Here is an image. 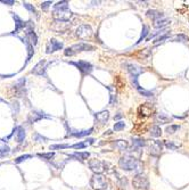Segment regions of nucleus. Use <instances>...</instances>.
Returning a JSON list of instances; mask_svg holds the SVG:
<instances>
[{
    "instance_id": "1",
    "label": "nucleus",
    "mask_w": 189,
    "mask_h": 190,
    "mask_svg": "<svg viewBox=\"0 0 189 190\" xmlns=\"http://www.w3.org/2000/svg\"><path fill=\"white\" fill-rule=\"evenodd\" d=\"M118 165L120 168L124 170V171H128V172H136L137 174H140L144 165L141 164V162L139 161L138 158L131 156V155H124L120 158L118 162Z\"/></svg>"
},
{
    "instance_id": "2",
    "label": "nucleus",
    "mask_w": 189,
    "mask_h": 190,
    "mask_svg": "<svg viewBox=\"0 0 189 190\" xmlns=\"http://www.w3.org/2000/svg\"><path fill=\"white\" fill-rule=\"evenodd\" d=\"M96 48L94 46L90 44H84V42H80V44H73L71 47L66 48L65 51H64V55L65 56H74L79 52H82V51H94Z\"/></svg>"
},
{
    "instance_id": "3",
    "label": "nucleus",
    "mask_w": 189,
    "mask_h": 190,
    "mask_svg": "<svg viewBox=\"0 0 189 190\" xmlns=\"http://www.w3.org/2000/svg\"><path fill=\"white\" fill-rule=\"evenodd\" d=\"M90 186L94 190H106L109 188V181L102 174H94L90 179Z\"/></svg>"
},
{
    "instance_id": "4",
    "label": "nucleus",
    "mask_w": 189,
    "mask_h": 190,
    "mask_svg": "<svg viewBox=\"0 0 189 190\" xmlns=\"http://www.w3.org/2000/svg\"><path fill=\"white\" fill-rule=\"evenodd\" d=\"M132 186L136 190H149V181L142 173L136 174L132 180Z\"/></svg>"
},
{
    "instance_id": "5",
    "label": "nucleus",
    "mask_w": 189,
    "mask_h": 190,
    "mask_svg": "<svg viewBox=\"0 0 189 190\" xmlns=\"http://www.w3.org/2000/svg\"><path fill=\"white\" fill-rule=\"evenodd\" d=\"M107 165H108L107 163L100 161V160H97V158L90 160L88 162V166L94 174H102L104 171L107 170Z\"/></svg>"
},
{
    "instance_id": "6",
    "label": "nucleus",
    "mask_w": 189,
    "mask_h": 190,
    "mask_svg": "<svg viewBox=\"0 0 189 190\" xmlns=\"http://www.w3.org/2000/svg\"><path fill=\"white\" fill-rule=\"evenodd\" d=\"M71 65H74L75 67L79 68V71L81 72L82 75H87L90 74L94 70V66L91 65L90 63H88L86 60H79V62H70Z\"/></svg>"
},
{
    "instance_id": "7",
    "label": "nucleus",
    "mask_w": 189,
    "mask_h": 190,
    "mask_svg": "<svg viewBox=\"0 0 189 190\" xmlns=\"http://www.w3.org/2000/svg\"><path fill=\"white\" fill-rule=\"evenodd\" d=\"M92 33H94V31L91 29V26H90V25H87V24L80 25V26L76 29V31H75L76 37L80 38V39H88V38H90L92 36Z\"/></svg>"
},
{
    "instance_id": "8",
    "label": "nucleus",
    "mask_w": 189,
    "mask_h": 190,
    "mask_svg": "<svg viewBox=\"0 0 189 190\" xmlns=\"http://www.w3.org/2000/svg\"><path fill=\"white\" fill-rule=\"evenodd\" d=\"M148 150H149V154L152 156H155V157L160 156L162 152H163V142L160 141V140H154L149 144Z\"/></svg>"
},
{
    "instance_id": "9",
    "label": "nucleus",
    "mask_w": 189,
    "mask_h": 190,
    "mask_svg": "<svg viewBox=\"0 0 189 190\" xmlns=\"http://www.w3.org/2000/svg\"><path fill=\"white\" fill-rule=\"evenodd\" d=\"M72 12L68 9H63V10H54L52 16L56 18V21H63V22H68L70 18L72 17Z\"/></svg>"
},
{
    "instance_id": "10",
    "label": "nucleus",
    "mask_w": 189,
    "mask_h": 190,
    "mask_svg": "<svg viewBox=\"0 0 189 190\" xmlns=\"http://www.w3.org/2000/svg\"><path fill=\"white\" fill-rule=\"evenodd\" d=\"M60 49H63V44L60 41H57L56 39H51V40H49V42L47 44L46 52L47 54H52V52L60 50Z\"/></svg>"
},
{
    "instance_id": "11",
    "label": "nucleus",
    "mask_w": 189,
    "mask_h": 190,
    "mask_svg": "<svg viewBox=\"0 0 189 190\" xmlns=\"http://www.w3.org/2000/svg\"><path fill=\"white\" fill-rule=\"evenodd\" d=\"M153 113V105L152 104H144L138 108L139 117H147L150 116Z\"/></svg>"
},
{
    "instance_id": "12",
    "label": "nucleus",
    "mask_w": 189,
    "mask_h": 190,
    "mask_svg": "<svg viewBox=\"0 0 189 190\" xmlns=\"http://www.w3.org/2000/svg\"><path fill=\"white\" fill-rule=\"evenodd\" d=\"M46 68H47V62H46L44 59H42V60H40V62L34 66V68L32 70V74L42 76V75L46 74Z\"/></svg>"
},
{
    "instance_id": "13",
    "label": "nucleus",
    "mask_w": 189,
    "mask_h": 190,
    "mask_svg": "<svg viewBox=\"0 0 189 190\" xmlns=\"http://www.w3.org/2000/svg\"><path fill=\"white\" fill-rule=\"evenodd\" d=\"M125 66H126V70H128V72L130 74V76H136V78H138V75H140L141 73L145 72L144 68H141L140 66L136 65V64H126Z\"/></svg>"
},
{
    "instance_id": "14",
    "label": "nucleus",
    "mask_w": 189,
    "mask_h": 190,
    "mask_svg": "<svg viewBox=\"0 0 189 190\" xmlns=\"http://www.w3.org/2000/svg\"><path fill=\"white\" fill-rule=\"evenodd\" d=\"M94 118L97 120L98 123H100L102 125L106 124V122L109 120V112L108 110H102L94 114Z\"/></svg>"
},
{
    "instance_id": "15",
    "label": "nucleus",
    "mask_w": 189,
    "mask_h": 190,
    "mask_svg": "<svg viewBox=\"0 0 189 190\" xmlns=\"http://www.w3.org/2000/svg\"><path fill=\"white\" fill-rule=\"evenodd\" d=\"M13 16V18H14L15 21V31L13 32V34H16V33H18V31L22 29H25L26 26H28V23L23 22L22 20L20 18V16L16 14H12Z\"/></svg>"
},
{
    "instance_id": "16",
    "label": "nucleus",
    "mask_w": 189,
    "mask_h": 190,
    "mask_svg": "<svg viewBox=\"0 0 189 190\" xmlns=\"http://www.w3.org/2000/svg\"><path fill=\"white\" fill-rule=\"evenodd\" d=\"M68 28H70V24L67 22H63V21H55L52 25V30L56 31L57 33H63Z\"/></svg>"
},
{
    "instance_id": "17",
    "label": "nucleus",
    "mask_w": 189,
    "mask_h": 190,
    "mask_svg": "<svg viewBox=\"0 0 189 190\" xmlns=\"http://www.w3.org/2000/svg\"><path fill=\"white\" fill-rule=\"evenodd\" d=\"M94 131V129H89V130H83V131H73V130H68L67 137H74V138H83L87 137L89 134H91Z\"/></svg>"
},
{
    "instance_id": "18",
    "label": "nucleus",
    "mask_w": 189,
    "mask_h": 190,
    "mask_svg": "<svg viewBox=\"0 0 189 190\" xmlns=\"http://www.w3.org/2000/svg\"><path fill=\"white\" fill-rule=\"evenodd\" d=\"M112 147L118 149L120 152H125L129 150V142L125 140H115L112 142Z\"/></svg>"
},
{
    "instance_id": "19",
    "label": "nucleus",
    "mask_w": 189,
    "mask_h": 190,
    "mask_svg": "<svg viewBox=\"0 0 189 190\" xmlns=\"http://www.w3.org/2000/svg\"><path fill=\"white\" fill-rule=\"evenodd\" d=\"M44 117H49L47 116V115H44L42 112H38V110H34V112H32L31 114L29 115V122L32 124V123H36L38 121H40V120H42Z\"/></svg>"
},
{
    "instance_id": "20",
    "label": "nucleus",
    "mask_w": 189,
    "mask_h": 190,
    "mask_svg": "<svg viewBox=\"0 0 189 190\" xmlns=\"http://www.w3.org/2000/svg\"><path fill=\"white\" fill-rule=\"evenodd\" d=\"M146 15H147V17H148V18H152L154 22H155V21H158V20H162V18H164L163 13H161V12L156 10V9H149V10L146 13Z\"/></svg>"
},
{
    "instance_id": "21",
    "label": "nucleus",
    "mask_w": 189,
    "mask_h": 190,
    "mask_svg": "<svg viewBox=\"0 0 189 190\" xmlns=\"http://www.w3.org/2000/svg\"><path fill=\"white\" fill-rule=\"evenodd\" d=\"M155 121H156L157 123H160V124H167V123H170L172 120H171V117L169 116L167 114H165V113H158V114L155 116Z\"/></svg>"
},
{
    "instance_id": "22",
    "label": "nucleus",
    "mask_w": 189,
    "mask_h": 190,
    "mask_svg": "<svg viewBox=\"0 0 189 190\" xmlns=\"http://www.w3.org/2000/svg\"><path fill=\"white\" fill-rule=\"evenodd\" d=\"M89 156H90V154L88 153V152H83V153H82V152H75V153L72 154V155H68V157L75 158V160H80V161L88 160Z\"/></svg>"
},
{
    "instance_id": "23",
    "label": "nucleus",
    "mask_w": 189,
    "mask_h": 190,
    "mask_svg": "<svg viewBox=\"0 0 189 190\" xmlns=\"http://www.w3.org/2000/svg\"><path fill=\"white\" fill-rule=\"evenodd\" d=\"M94 142V139L92 138H89L88 140L83 141V142H78V144H74V145H71V148H75V149H83L88 147L89 145H92Z\"/></svg>"
},
{
    "instance_id": "24",
    "label": "nucleus",
    "mask_w": 189,
    "mask_h": 190,
    "mask_svg": "<svg viewBox=\"0 0 189 190\" xmlns=\"http://www.w3.org/2000/svg\"><path fill=\"white\" fill-rule=\"evenodd\" d=\"M171 23V21L169 20V18H162V20H158V21H155L153 24V26L155 28V29H158V30H162L164 29L166 25H169Z\"/></svg>"
},
{
    "instance_id": "25",
    "label": "nucleus",
    "mask_w": 189,
    "mask_h": 190,
    "mask_svg": "<svg viewBox=\"0 0 189 190\" xmlns=\"http://www.w3.org/2000/svg\"><path fill=\"white\" fill-rule=\"evenodd\" d=\"M25 136H26L25 130L23 129L22 126H17V131H16V140H17V142H18V144H22L23 141H24Z\"/></svg>"
},
{
    "instance_id": "26",
    "label": "nucleus",
    "mask_w": 189,
    "mask_h": 190,
    "mask_svg": "<svg viewBox=\"0 0 189 190\" xmlns=\"http://www.w3.org/2000/svg\"><path fill=\"white\" fill-rule=\"evenodd\" d=\"M132 145H133V147H137V148H142L147 144H146V140L144 138L134 137V138H132Z\"/></svg>"
},
{
    "instance_id": "27",
    "label": "nucleus",
    "mask_w": 189,
    "mask_h": 190,
    "mask_svg": "<svg viewBox=\"0 0 189 190\" xmlns=\"http://www.w3.org/2000/svg\"><path fill=\"white\" fill-rule=\"evenodd\" d=\"M22 41L26 44V49H28V57H26V63H25V65H26L30 62V59L32 58V56L34 55V50H33V44H31L28 41H24V40H22Z\"/></svg>"
},
{
    "instance_id": "28",
    "label": "nucleus",
    "mask_w": 189,
    "mask_h": 190,
    "mask_svg": "<svg viewBox=\"0 0 189 190\" xmlns=\"http://www.w3.org/2000/svg\"><path fill=\"white\" fill-rule=\"evenodd\" d=\"M149 133L154 138H158V137L162 136V130H161V128L158 125H153L150 128V130H149Z\"/></svg>"
},
{
    "instance_id": "29",
    "label": "nucleus",
    "mask_w": 189,
    "mask_h": 190,
    "mask_svg": "<svg viewBox=\"0 0 189 190\" xmlns=\"http://www.w3.org/2000/svg\"><path fill=\"white\" fill-rule=\"evenodd\" d=\"M25 79L23 78V79H20V80L17 81L16 83L14 84V88H15V90H17L18 91V94L20 95H22L23 94V90H24V84H25Z\"/></svg>"
},
{
    "instance_id": "30",
    "label": "nucleus",
    "mask_w": 189,
    "mask_h": 190,
    "mask_svg": "<svg viewBox=\"0 0 189 190\" xmlns=\"http://www.w3.org/2000/svg\"><path fill=\"white\" fill-rule=\"evenodd\" d=\"M170 40H172V41H177V42H187L189 41V38L187 36H185V34H177V36H173V37H170L169 39V41Z\"/></svg>"
},
{
    "instance_id": "31",
    "label": "nucleus",
    "mask_w": 189,
    "mask_h": 190,
    "mask_svg": "<svg viewBox=\"0 0 189 190\" xmlns=\"http://www.w3.org/2000/svg\"><path fill=\"white\" fill-rule=\"evenodd\" d=\"M63 9H68V1L63 0V1H58L56 5H54V10H63Z\"/></svg>"
},
{
    "instance_id": "32",
    "label": "nucleus",
    "mask_w": 189,
    "mask_h": 190,
    "mask_svg": "<svg viewBox=\"0 0 189 190\" xmlns=\"http://www.w3.org/2000/svg\"><path fill=\"white\" fill-rule=\"evenodd\" d=\"M149 36V28L147 26V25H144V28H142V33H141V37L139 39V41L137 44H140V42H142V40H145L147 39V37Z\"/></svg>"
},
{
    "instance_id": "33",
    "label": "nucleus",
    "mask_w": 189,
    "mask_h": 190,
    "mask_svg": "<svg viewBox=\"0 0 189 190\" xmlns=\"http://www.w3.org/2000/svg\"><path fill=\"white\" fill-rule=\"evenodd\" d=\"M150 55H152V52H150V50L148 48H145V49H142V50H140L138 52L139 57H141V58L144 59H148L150 57Z\"/></svg>"
},
{
    "instance_id": "34",
    "label": "nucleus",
    "mask_w": 189,
    "mask_h": 190,
    "mask_svg": "<svg viewBox=\"0 0 189 190\" xmlns=\"http://www.w3.org/2000/svg\"><path fill=\"white\" fill-rule=\"evenodd\" d=\"M10 153V148L6 145H2V146H0V158L1 157H5L6 155Z\"/></svg>"
},
{
    "instance_id": "35",
    "label": "nucleus",
    "mask_w": 189,
    "mask_h": 190,
    "mask_svg": "<svg viewBox=\"0 0 189 190\" xmlns=\"http://www.w3.org/2000/svg\"><path fill=\"white\" fill-rule=\"evenodd\" d=\"M170 39V33L167 32V33H165V34H163V36H161L160 38H157L155 41H154V44H161V42H163L164 40H169Z\"/></svg>"
},
{
    "instance_id": "36",
    "label": "nucleus",
    "mask_w": 189,
    "mask_h": 190,
    "mask_svg": "<svg viewBox=\"0 0 189 190\" xmlns=\"http://www.w3.org/2000/svg\"><path fill=\"white\" fill-rule=\"evenodd\" d=\"M65 148H71L70 144H63V145H52L50 146V150H55V149H65Z\"/></svg>"
},
{
    "instance_id": "37",
    "label": "nucleus",
    "mask_w": 189,
    "mask_h": 190,
    "mask_svg": "<svg viewBox=\"0 0 189 190\" xmlns=\"http://www.w3.org/2000/svg\"><path fill=\"white\" fill-rule=\"evenodd\" d=\"M118 186L121 187V190H128V180H126L125 178L120 179V181H118Z\"/></svg>"
},
{
    "instance_id": "38",
    "label": "nucleus",
    "mask_w": 189,
    "mask_h": 190,
    "mask_svg": "<svg viewBox=\"0 0 189 190\" xmlns=\"http://www.w3.org/2000/svg\"><path fill=\"white\" fill-rule=\"evenodd\" d=\"M31 157H32V156H31V155H29V154H26V155H22V156L17 157V158L15 160V164H20V163L24 162L25 160H29V158H31Z\"/></svg>"
},
{
    "instance_id": "39",
    "label": "nucleus",
    "mask_w": 189,
    "mask_h": 190,
    "mask_svg": "<svg viewBox=\"0 0 189 190\" xmlns=\"http://www.w3.org/2000/svg\"><path fill=\"white\" fill-rule=\"evenodd\" d=\"M179 129H180L179 125H170V126L166 128V132L169 134H173V133H175V131H178Z\"/></svg>"
},
{
    "instance_id": "40",
    "label": "nucleus",
    "mask_w": 189,
    "mask_h": 190,
    "mask_svg": "<svg viewBox=\"0 0 189 190\" xmlns=\"http://www.w3.org/2000/svg\"><path fill=\"white\" fill-rule=\"evenodd\" d=\"M138 92L140 94V95L145 96V97H153V96H154L153 91H147V90H145V89H141V88L138 89Z\"/></svg>"
},
{
    "instance_id": "41",
    "label": "nucleus",
    "mask_w": 189,
    "mask_h": 190,
    "mask_svg": "<svg viewBox=\"0 0 189 190\" xmlns=\"http://www.w3.org/2000/svg\"><path fill=\"white\" fill-rule=\"evenodd\" d=\"M124 128H125V123L123 121H120V122L115 123V125H114V131H121V130H123Z\"/></svg>"
},
{
    "instance_id": "42",
    "label": "nucleus",
    "mask_w": 189,
    "mask_h": 190,
    "mask_svg": "<svg viewBox=\"0 0 189 190\" xmlns=\"http://www.w3.org/2000/svg\"><path fill=\"white\" fill-rule=\"evenodd\" d=\"M23 6L26 8L29 12H31V13H33V14H36V8L33 7L31 4H29V2H23Z\"/></svg>"
},
{
    "instance_id": "43",
    "label": "nucleus",
    "mask_w": 189,
    "mask_h": 190,
    "mask_svg": "<svg viewBox=\"0 0 189 190\" xmlns=\"http://www.w3.org/2000/svg\"><path fill=\"white\" fill-rule=\"evenodd\" d=\"M12 108H13V113L14 114H18V112H20V104L18 102H14L12 104Z\"/></svg>"
},
{
    "instance_id": "44",
    "label": "nucleus",
    "mask_w": 189,
    "mask_h": 190,
    "mask_svg": "<svg viewBox=\"0 0 189 190\" xmlns=\"http://www.w3.org/2000/svg\"><path fill=\"white\" fill-rule=\"evenodd\" d=\"M165 147L166 148H169V149H172V150H175V149H178V146L177 145H174L172 141H165Z\"/></svg>"
},
{
    "instance_id": "45",
    "label": "nucleus",
    "mask_w": 189,
    "mask_h": 190,
    "mask_svg": "<svg viewBox=\"0 0 189 190\" xmlns=\"http://www.w3.org/2000/svg\"><path fill=\"white\" fill-rule=\"evenodd\" d=\"M39 157H42V158H47V160H51V157L54 156V153H47V154H38Z\"/></svg>"
},
{
    "instance_id": "46",
    "label": "nucleus",
    "mask_w": 189,
    "mask_h": 190,
    "mask_svg": "<svg viewBox=\"0 0 189 190\" xmlns=\"http://www.w3.org/2000/svg\"><path fill=\"white\" fill-rule=\"evenodd\" d=\"M34 140L38 141V142H42V141H44V140H47V138L42 137V136H41V134H39V133H36V136H34Z\"/></svg>"
},
{
    "instance_id": "47",
    "label": "nucleus",
    "mask_w": 189,
    "mask_h": 190,
    "mask_svg": "<svg viewBox=\"0 0 189 190\" xmlns=\"http://www.w3.org/2000/svg\"><path fill=\"white\" fill-rule=\"evenodd\" d=\"M50 5H52V1H44V2L41 4V8H42L44 10H47Z\"/></svg>"
},
{
    "instance_id": "48",
    "label": "nucleus",
    "mask_w": 189,
    "mask_h": 190,
    "mask_svg": "<svg viewBox=\"0 0 189 190\" xmlns=\"http://www.w3.org/2000/svg\"><path fill=\"white\" fill-rule=\"evenodd\" d=\"M1 4H5V5H8V6H13L15 4L14 0H0Z\"/></svg>"
},
{
    "instance_id": "49",
    "label": "nucleus",
    "mask_w": 189,
    "mask_h": 190,
    "mask_svg": "<svg viewBox=\"0 0 189 190\" xmlns=\"http://www.w3.org/2000/svg\"><path fill=\"white\" fill-rule=\"evenodd\" d=\"M114 102H116V98L114 96H110V105H114Z\"/></svg>"
},
{
    "instance_id": "50",
    "label": "nucleus",
    "mask_w": 189,
    "mask_h": 190,
    "mask_svg": "<svg viewBox=\"0 0 189 190\" xmlns=\"http://www.w3.org/2000/svg\"><path fill=\"white\" fill-rule=\"evenodd\" d=\"M108 134H112V131H110V130H108L107 132H105V134H104V136H108Z\"/></svg>"
},
{
    "instance_id": "51",
    "label": "nucleus",
    "mask_w": 189,
    "mask_h": 190,
    "mask_svg": "<svg viewBox=\"0 0 189 190\" xmlns=\"http://www.w3.org/2000/svg\"><path fill=\"white\" fill-rule=\"evenodd\" d=\"M121 117H122V115H121V114H118V115H116L114 118H115V120H118V118H121Z\"/></svg>"
}]
</instances>
